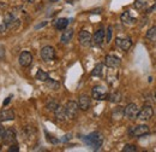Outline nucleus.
<instances>
[{
    "label": "nucleus",
    "instance_id": "obj_1",
    "mask_svg": "<svg viewBox=\"0 0 156 152\" xmlns=\"http://www.w3.org/2000/svg\"><path fill=\"white\" fill-rule=\"evenodd\" d=\"M83 141L89 147H91L93 150L98 151V149L102 146V144H103V135L100 132H94V133L89 134V135L83 136Z\"/></svg>",
    "mask_w": 156,
    "mask_h": 152
},
{
    "label": "nucleus",
    "instance_id": "obj_2",
    "mask_svg": "<svg viewBox=\"0 0 156 152\" xmlns=\"http://www.w3.org/2000/svg\"><path fill=\"white\" fill-rule=\"evenodd\" d=\"M154 115V109H153V105L150 104H144L142 106V109H139L138 115H137V120L144 122V121H148L153 117Z\"/></svg>",
    "mask_w": 156,
    "mask_h": 152
},
{
    "label": "nucleus",
    "instance_id": "obj_3",
    "mask_svg": "<svg viewBox=\"0 0 156 152\" xmlns=\"http://www.w3.org/2000/svg\"><path fill=\"white\" fill-rule=\"evenodd\" d=\"M127 133L131 136H144V135L150 133V131H149L148 126L140 124V126H136V127H130Z\"/></svg>",
    "mask_w": 156,
    "mask_h": 152
},
{
    "label": "nucleus",
    "instance_id": "obj_4",
    "mask_svg": "<svg viewBox=\"0 0 156 152\" xmlns=\"http://www.w3.org/2000/svg\"><path fill=\"white\" fill-rule=\"evenodd\" d=\"M78 110H79L78 103L73 101V100L67 101L66 105H65V111H66V115H67V118H70V120H73L77 116Z\"/></svg>",
    "mask_w": 156,
    "mask_h": 152
},
{
    "label": "nucleus",
    "instance_id": "obj_5",
    "mask_svg": "<svg viewBox=\"0 0 156 152\" xmlns=\"http://www.w3.org/2000/svg\"><path fill=\"white\" fill-rule=\"evenodd\" d=\"M16 140H17V138H16V132H15V129H12V128H7V129H5L4 131V134H2V142L5 144V145H13V144H16Z\"/></svg>",
    "mask_w": 156,
    "mask_h": 152
},
{
    "label": "nucleus",
    "instance_id": "obj_6",
    "mask_svg": "<svg viewBox=\"0 0 156 152\" xmlns=\"http://www.w3.org/2000/svg\"><path fill=\"white\" fill-rule=\"evenodd\" d=\"M91 97L96 100H105L108 98V92L102 86H95L91 89Z\"/></svg>",
    "mask_w": 156,
    "mask_h": 152
},
{
    "label": "nucleus",
    "instance_id": "obj_7",
    "mask_svg": "<svg viewBox=\"0 0 156 152\" xmlns=\"http://www.w3.org/2000/svg\"><path fill=\"white\" fill-rule=\"evenodd\" d=\"M40 56L44 62H51L55 58V50L52 46H44L41 48Z\"/></svg>",
    "mask_w": 156,
    "mask_h": 152
},
{
    "label": "nucleus",
    "instance_id": "obj_8",
    "mask_svg": "<svg viewBox=\"0 0 156 152\" xmlns=\"http://www.w3.org/2000/svg\"><path fill=\"white\" fill-rule=\"evenodd\" d=\"M138 106H137L135 103H131L129 104L125 109H124V116L127 118V120H135L137 118V115H138Z\"/></svg>",
    "mask_w": 156,
    "mask_h": 152
},
{
    "label": "nucleus",
    "instance_id": "obj_9",
    "mask_svg": "<svg viewBox=\"0 0 156 152\" xmlns=\"http://www.w3.org/2000/svg\"><path fill=\"white\" fill-rule=\"evenodd\" d=\"M78 41L82 46H89L93 41V36L88 30H80L78 34Z\"/></svg>",
    "mask_w": 156,
    "mask_h": 152
},
{
    "label": "nucleus",
    "instance_id": "obj_10",
    "mask_svg": "<svg viewBox=\"0 0 156 152\" xmlns=\"http://www.w3.org/2000/svg\"><path fill=\"white\" fill-rule=\"evenodd\" d=\"M120 63H121L120 58L114 56V55H107L105 57V65L108 66V68H112V69L118 68L120 65Z\"/></svg>",
    "mask_w": 156,
    "mask_h": 152
},
{
    "label": "nucleus",
    "instance_id": "obj_11",
    "mask_svg": "<svg viewBox=\"0 0 156 152\" xmlns=\"http://www.w3.org/2000/svg\"><path fill=\"white\" fill-rule=\"evenodd\" d=\"M18 60H20V64L23 68H27L33 63V55L30 52H28V51H24L20 55Z\"/></svg>",
    "mask_w": 156,
    "mask_h": 152
},
{
    "label": "nucleus",
    "instance_id": "obj_12",
    "mask_svg": "<svg viewBox=\"0 0 156 152\" xmlns=\"http://www.w3.org/2000/svg\"><path fill=\"white\" fill-rule=\"evenodd\" d=\"M115 44H117L118 47L121 48L122 51H129L131 48V46H132V40L130 38H117L115 39Z\"/></svg>",
    "mask_w": 156,
    "mask_h": 152
},
{
    "label": "nucleus",
    "instance_id": "obj_13",
    "mask_svg": "<svg viewBox=\"0 0 156 152\" xmlns=\"http://www.w3.org/2000/svg\"><path fill=\"white\" fill-rule=\"evenodd\" d=\"M91 105V99L85 94H82L79 98H78V106L80 110L83 111H87Z\"/></svg>",
    "mask_w": 156,
    "mask_h": 152
},
{
    "label": "nucleus",
    "instance_id": "obj_14",
    "mask_svg": "<svg viewBox=\"0 0 156 152\" xmlns=\"http://www.w3.org/2000/svg\"><path fill=\"white\" fill-rule=\"evenodd\" d=\"M16 114L12 109H2L0 111V122H6V121H12L15 120Z\"/></svg>",
    "mask_w": 156,
    "mask_h": 152
},
{
    "label": "nucleus",
    "instance_id": "obj_15",
    "mask_svg": "<svg viewBox=\"0 0 156 152\" xmlns=\"http://www.w3.org/2000/svg\"><path fill=\"white\" fill-rule=\"evenodd\" d=\"M120 19H121V22H122V23H125V24H127V25L135 24V23H136V21H137L135 17H132V16H131V13H130L129 11L122 12V13H121V16H120Z\"/></svg>",
    "mask_w": 156,
    "mask_h": 152
},
{
    "label": "nucleus",
    "instance_id": "obj_16",
    "mask_svg": "<svg viewBox=\"0 0 156 152\" xmlns=\"http://www.w3.org/2000/svg\"><path fill=\"white\" fill-rule=\"evenodd\" d=\"M103 39H105V29L103 28H100L98 32H95V34L93 36V42L95 45H102Z\"/></svg>",
    "mask_w": 156,
    "mask_h": 152
},
{
    "label": "nucleus",
    "instance_id": "obj_17",
    "mask_svg": "<svg viewBox=\"0 0 156 152\" xmlns=\"http://www.w3.org/2000/svg\"><path fill=\"white\" fill-rule=\"evenodd\" d=\"M54 115H55V118L60 122H64L67 118V115H66V111H65V106H60L59 105L58 108L55 109V111H54Z\"/></svg>",
    "mask_w": 156,
    "mask_h": 152
},
{
    "label": "nucleus",
    "instance_id": "obj_18",
    "mask_svg": "<svg viewBox=\"0 0 156 152\" xmlns=\"http://www.w3.org/2000/svg\"><path fill=\"white\" fill-rule=\"evenodd\" d=\"M73 38V29H65V32L61 34V38H60V41L61 44H69Z\"/></svg>",
    "mask_w": 156,
    "mask_h": 152
},
{
    "label": "nucleus",
    "instance_id": "obj_19",
    "mask_svg": "<svg viewBox=\"0 0 156 152\" xmlns=\"http://www.w3.org/2000/svg\"><path fill=\"white\" fill-rule=\"evenodd\" d=\"M67 24H69V19L67 18H59L54 22L55 28L59 29V30H65L66 27H67Z\"/></svg>",
    "mask_w": 156,
    "mask_h": 152
},
{
    "label": "nucleus",
    "instance_id": "obj_20",
    "mask_svg": "<svg viewBox=\"0 0 156 152\" xmlns=\"http://www.w3.org/2000/svg\"><path fill=\"white\" fill-rule=\"evenodd\" d=\"M59 106V103H58V100H55V99H49L47 103H46V108H47V110L48 111H55V109Z\"/></svg>",
    "mask_w": 156,
    "mask_h": 152
},
{
    "label": "nucleus",
    "instance_id": "obj_21",
    "mask_svg": "<svg viewBox=\"0 0 156 152\" xmlns=\"http://www.w3.org/2000/svg\"><path fill=\"white\" fill-rule=\"evenodd\" d=\"M35 78L39 80V81H42V82H47V81L49 80V75H48L46 71L39 69L37 73H36V75H35Z\"/></svg>",
    "mask_w": 156,
    "mask_h": 152
},
{
    "label": "nucleus",
    "instance_id": "obj_22",
    "mask_svg": "<svg viewBox=\"0 0 156 152\" xmlns=\"http://www.w3.org/2000/svg\"><path fill=\"white\" fill-rule=\"evenodd\" d=\"M111 103H119L121 100V93L119 92H113V93H108V98H107Z\"/></svg>",
    "mask_w": 156,
    "mask_h": 152
},
{
    "label": "nucleus",
    "instance_id": "obj_23",
    "mask_svg": "<svg viewBox=\"0 0 156 152\" xmlns=\"http://www.w3.org/2000/svg\"><path fill=\"white\" fill-rule=\"evenodd\" d=\"M145 38L148 39V40H150V41H156V25L155 27H151V28L147 32Z\"/></svg>",
    "mask_w": 156,
    "mask_h": 152
},
{
    "label": "nucleus",
    "instance_id": "obj_24",
    "mask_svg": "<svg viewBox=\"0 0 156 152\" xmlns=\"http://www.w3.org/2000/svg\"><path fill=\"white\" fill-rule=\"evenodd\" d=\"M47 86H48L51 89H53V91H58L59 87H60V85H59L58 81L52 80V78H49V80L47 81Z\"/></svg>",
    "mask_w": 156,
    "mask_h": 152
},
{
    "label": "nucleus",
    "instance_id": "obj_25",
    "mask_svg": "<svg viewBox=\"0 0 156 152\" xmlns=\"http://www.w3.org/2000/svg\"><path fill=\"white\" fill-rule=\"evenodd\" d=\"M102 69H103V64L98 63V64H96V65H95L94 70L91 71V75H93V76H101V75H102Z\"/></svg>",
    "mask_w": 156,
    "mask_h": 152
},
{
    "label": "nucleus",
    "instance_id": "obj_26",
    "mask_svg": "<svg viewBox=\"0 0 156 152\" xmlns=\"http://www.w3.org/2000/svg\"><path fill=\"white\" fill-rule=\"evenodd\" d=\"M20 25V19H17V18H15L12 22H10L9 24H6L7 29H17Z\"/></svg>",
    "mask_w": 156,
    "mask_h": 152
},
{
    "label": "nucleus",
    "instance_id": "obj_27",
    "mask_svg": "<svg viewBox=\"0 0 156 152\" xmlns=\"http://www.w3.org/2000/svg\"><path fill=\"white\" fill-rule=\"evenodd\" d=\"M112 33H113V28L112 27H108L107 28V33H106V42H111L112 40Z\"/></svg>",
    "mask_w": 156,
    "mask_h": 152
},
{
    "label": "nucleus",
    "instance_id": "obj_28",
    "mask_svg": "<svg viewBox=\"0 0 156 152\" xmlns=\"http://www.w3.org/2000/svg\"><path fill=\"white\" fill-rule=\"evenodd\" d=\"M122 151L124 152H135L137 151V147L135 145H130V144H127V145H125V147L122 149Z\"/></svg>",
    "mask_w": 156,
    "mask_h": 152
},
{
    "label": "nucleus",
    "instance_id": "obj_29",
    "mask_svg": "<svg viewBox=\"0 0 156 152\" xmlns=\"http://www.w3.org/2000/svg\"><path fill=\"white\" fill-rule=\"evenodd\" d=\"M18 150H20V149H18V145H16V144H15V145H11V147L9 149V151H10V152L18 151Z\"/></svg>",
    "mask_w": 156,
    "mask_h": 152
},
{
    "label": "nucleus",
    "instance_id": "obj_30",
    "mask_svg": "<svg viewBox=\"0 0 156 152\" xmlns=\"http://www.w3.org/2000/svg\"><path fill=\"white\" fill-rule=\"evenodd\" d=\"M7 29V27H6V24L4 23V24H0V34H2V33H5V30Z\"/></svg>",
    "mask_w": 156,
    "mask_h": 152
},
{
    "label": "nucleus",
    "instance_id": "obj_31",
    "mask_svg": "<svg viewBox=\"0 0 156 152\" xmlns=\"http://www.w3.org/2000/svg\"><path fill=\"white\" fill-rule=\"evenodd\" d=\"M71 136H72L71 134H67V135H65V136H64V138L61 139V141H62V142H65V141H67V140H70V139H71Z\"/></svg>",
    "mask_w": 156,
    "mask_h": 152
},
{
    "label": "nucleus",
    "instance_id": "obj_32",
    "mask_svg": "<svg viewBox=\"0 0 156 152\" xmlns=\"http://www.w3.org/2000/svg\"><path fill=\"white\" fill-rule=\"evenodd\" d=\"M4 131H5V129H4L2 126L0 124V144L2 142V134H4Z\"/></svg>",
    "mask_w": 156,
    "mask_h": 152
},
{
    "label": "nucleus",
    "instance_id": "obj_33",
    "mask_svg": "<svg viewBox=\"0 0 156 152\" xmlns=\"http://www.w3.org/2000/svg\"><path fill=\"white\" fill-rule=\"evenodd\" d=\"M11 99H12V95H9V97L6 98V100L4 101V104H2V105H4V106H5V105H7V104L11 101Z\"/></svg>",
    "mask_w": 156,
    "mask_h": 152
},
{
    "label": "nucleus",
    "instance_id": "obj_34",
    "mask_svg": "<svg viewBox=\"0 0 156 152\" xmlns=\"http://www.w3.org/2000/svg\"><path fill=\"white\" fill-rule=\"evenodd\" d=\"M23 2H27V4H33L35 0H22Z\"/></svg>",
    "mask_w": 156,
    "mask_h": 152
},
{
    "label": "nucleus",
    "instance_id": "obj_35",
    "mask_svg": "<svg viewBox=\"0 0 156 152\" xmlns=\"http://www.w3.org/2000/svg\"><path fill=\"white\" fill-rule=\"evenodd\" d=\"M52 2H55V1H59V0H51Z\"/></svg>",
    "mask_w": 156,
    "mask_h": 152
},
{
    "label": "nucleus",
    "instance_id": "obj_36",
    "mask_svg": "<svg viewBox=\"0 0 156 152\" xmlns=\"http://www.w3.org/2000/svg\"><path fill=\"white\" fill-rule=\"evenodd\" d=\"M155 97H156V93H155Z\"/></svg>",
    "mask_w": 156,
    "mask_h": 152
}]
</instances>
